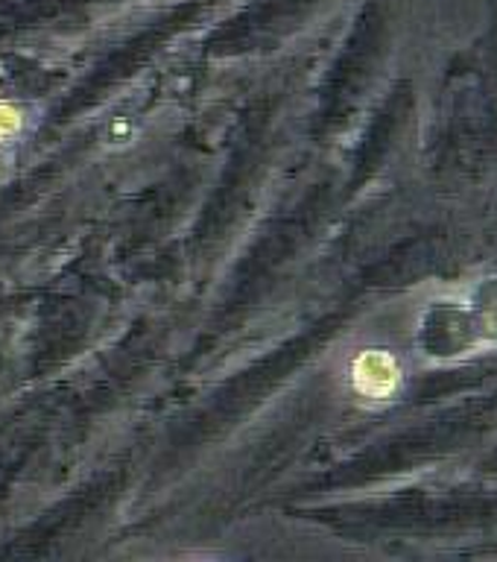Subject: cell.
Here are the masks:
<instances>
[{"label":"cell","mask_w":497,"mask_h":562,"mask_svg":"<svg viewBox=\"0 0 497 562\" xmlns=\"http://www.w3.org/2000/svg\"><path fill=\"white\" fill-rule=\"evenodd\" d=\"M351 375H354V386L369 398H389L402 386V369L386 351H363L354 360Z\"/></svg>","instance_id":"cell-2"},{"label":"cell","mask_w":497,"mask_h":562,"mask_svg":"<svg viewBox=\"0 0 497 562\" xmlns=\"http://www.w3.org/2000/svg\"><path fill=\"white\" fill-rule=\"evenodd\" d=\"M430 355L463 358L497 346V284H481L468 296L448 299L430 307L421 325Z\"/></svg>","instance_id":"cell-1"},{"label":"cell","mask_w":497,"mask_h":562,"mask_svg":"<svg viewBox=\"0 0 497 562\" xmlns=\"http://www.w3.org/2000/svg\"><path fill=\"white\" fill-rule=\"evenodd\" d=\"M15 126H18V114L12 112V109H7V105H0V132L15 130Z\"/></svg>","instance_id":"cell-3"}]
</instances>
